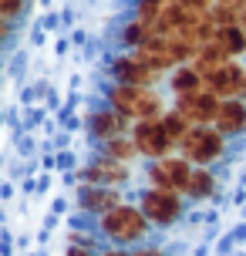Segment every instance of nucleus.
Returning a JSON list of instances; mask_svg holds the SVG:
<instances>
[{"instance_id": "obj_27", "label": "nucleus", "mask_w": 246, "mask_h": 256, "mask_svg": "<svg viewBox=\"0 0 246 256\" xmlns=\"http://www.w3.org/2000/svg\"><path fill=\"white\" fill-rule=\"evenodd\" d=\"M212 4H216V0H212Z\"/></svg>"}, {"instance_id": "obj_4", "label": "nucleus", "mask_w": 246, "mask_h": 256, "mask_svg": "<svg viewBox=\"0 0 246 256\" xmlns=\"http://www.w3.org/2000/svg\"><path fill=\"white\" fill-rule=\"evenodd\" d=\"M132 138H135V145H138V152L145 155V158H168L172 155V148H179L176 142H172V135L166 132V125H162V118H145V122H135V128H132Z\"/></svg>"}, {"instance_id": "obj_3", "label": "nucleus", "mask_w": 246, "mask_h": 256, "mask_svg": "<svg viewBox=\"0 0 246 256\" xmlns=\"http://www.w3.org/2000/svg\"><path fill=\"white\" fill-rule=\"evenodd\" d=\"M102 230L118 240V243H132V240H142L145 230H148V216H145L142 209H135V206H115L112 212H104L102 216Z\"/></svg>"}, {"instance_id": "obj_16", "label": "nucleus", "mask_w": 246, "mask_h": 256, "mask_svg": "<svg viewBox=\"0 0 246 256\" xmlns=\"http://www.w3.org/2000/svg\"><path fill=\"white\" fill-rule=\"evenodd\" d=\"M104 155L115 158V162H128V158H135V155H142V152H138V145H135L132 135H118V138L104 142Z\"/></svg>"}, {"instance_id": "obj_24", "label": "nucleus", "mask_w": 246, "mask_h": 256, "mask_svg": "<svg viewBox=\"0 0 246 256\" xmlns=\"http://www.w3.org/2000/svg\"><path fill=\"white\" fill-rule=\"evenodd\" d=\"M104 256H132V253H122V250H112V253H104Z\"/></svg>"}, {"instance_id": "obj_10", "label": "nucleus", "mask_w": 246, "mask_h": 256, "mask_svg": "<svg viewBox=\"0 0 246 256\" xmlns=\"http://www.w3.org/2000/svg\"><path fill=\"white\" fill-rule=\"evenodd\" d=\"M128 115H122L115 108H102V112H94L88 118V132L94 135L98 142H108V138H118V135H125L128 132Z\"/></svg>"}, {"instance_id": "obj_6", "label": "nucleus", "mask_w": 246, "mask_h": 256, "mask_svg": "<svg viewBox=\"0 0 246 256\" xmlns=\"http://www.w3.org/2000/svg\"><path fill=\"white\" fill-rule=\"evenodd\" d=\"M222 108V98L212 91H196V94H176V112L189 118L192 125H216Z\"/></svg>"}, {"instance_id": "obj_1", "label": "nucleus", "mask_w": 246, "mask_h": 256, "mask_svg": "<svg viewBox=\"0 0 246 256\" xmlns=\"http://www.w3.org/2000/svg\"><path fill=\"white\" fill-rule=\"evenodd\" d=\"M108 102L115 112L128 115L132 122H145V118H162V98L152 88H138V84H115L108 91Z\"/></svg>"}, {"instance_id": "obj_22", "label": "nucleus", "mask_w": 246, "mask_h": 256, "mask_svg": "<svg viewBox=\"0 0 246 256\" xmlns=\"http://www.w3.org/2000/svg\"><path fill=\"white\" fill-rule=\"evenodd\" d=\"M68 256H91L88 250H78V246H71V250H68Z\"/></svg>"}, {"instance_id": "obj_17", "label": "nucleus", "mask_w": 246, "mask_h": 256, "mask_svg": "<svg viewBox=\"0 0 246 256\" xmlns=\"http://www.w3.org/2000/svg\"><path fill=\"white\" fill-rule=\"evenodd\" d=\"M212 189H216V182H212V176H209V168L206 166H196L192 168V179H189V186H186L182 196H189V199H206Z\"/></svg>"}, {"instance_id": "obj_21", "label": "nucleus", "mask_w": 246, "mask_h": 256, "mask_svg": "<svg viewBox=\"0 0 246 256\" xmlns=\"http://www.w3.org/2000/svg\"><path fill=\"white\" fill-rule=\"evenodd\" d=\"M182 7H189V10H209L212 7V0H179Z\"/></svg>"}, {"instance_id": "obj_20", "label": "nucleus", "mask_w": 246, "mask_h": 256, "mask_svg": "<svg viewBox=\"0 0 246 256\" xmlns=\"http://www.w3.org/2000/svg\"><path fill=\"white\" fill-rule=\"evenodd\" d=\"M20 10H24V0H0V17L4 20H14Z\"/></svg>"}, {"instance_id": "obj_25", "label": "nucleus", "mask_w": 246, "mask_h": 256, "mask_svg": "<svg viewBox=\"0 0 246 256\" xmlns=\"http://www.w3.org/2000/svg\"><path fill=\"white\" fill-rule=\"evenodd\" d=\"M240 27H243V30H246V10H243V20H240Z\"/></svg>"}, {"instance_id": "obj_9", "label": "nucleus", "mask_w": 246, "mask_h": 256, "mask_svg": "<svg viewBox=\"0 0 246 256\" xmlns=\"http://www.w3.org/2000/svg\"><path fill=\"white\" fill-rule=\"evenodd\" d=\"M112 74H115V84H138V88H152V81H156V71L148 68V64L138 58V54H122L115 58L112 64Z\"/></svg>"}, {"instance_id": "obj_15", "label": "nucleus", "mask_w": 246, "mask_h": 256, "mask_svg": "<svg viewBox=\"0 0 246 256\" xmlns=\"http://www.w3.org/2000/svg\"><path fill=\"white\" fill-rule=\"evenodd\" d=\"M216 40H220L222 48H226V54H230L233 61L246 54V30H243V27H220Z\"/></svg>"}, {"instance_id": "obj_14", "label": "nucleus", "mask_w": 246, "mask_h": 256, "mask_svg": "<svg viewBox=\"0 0 246 256\" xmlns=\"http://www.w3.org/2000/svg\"><path fill=\"white\" fill-rule=\"evenodd\" d=\"M172 91L176 94H196V91H206V78L196 71L192 64H182L172 71Z\"/></svg>"}, {"instance_id": "obj_26", "label": "nucleus", "mask_w": 246, "mask_h": 256, "mask_svg": "<svg viewBox=\"0 0 246 256\" xmlns=\"http://www.w3.org/2000/svg\"><path fill=\"white\" fill-rule=\"evenodd\" d=\"M240 98H243V102H246V88H243V94H240Z\"/></svg>"}, {"instance_id": "obj_13", "label": "nucleus", "mask_w": 246, "mask_h": 256, "mask_svg": "<svg viewBox=\"0 0 246 256\" xmlns=\"http://www.w3.org/2000/svg\"><path fill=\"white\" fill-rule=\"evenodd\" d=\"M216 128L222 135H240L246 128V102L243 98H226L220 108V118H216Z\"/></svg>"}, {"instance_id": "obj_12", "label": "nucleus", "mask_w": 246, "mask_h": 256, "mask_svg": "<svg viewBox=\"0 0 246 256\" xmlns=\"http://www.w3.org/2000/svg\"><path fill=\"white\" fill-rule=\"evenodd\" d=\"M78 202H81V209L104 216V212H112L115 206H122V196H118V189H112V186H84L81 196H78Z\"/></svg>"}, {"instance_id": "obj_5", "label": "nucleus", "mask_w": 246, "mask_h": 256, "mask_svg": "<svg viewBox=\"0 0 246 256\" xmlns=\"http://www.w3.org/2000/svg\"><path fill=\"white\" fill-rule=\"evenodd\" d=\"M192 162L189 158H156L148 166V182L152 189H166V192H186L189 179H192Z\"/></svg>"}, {"instance_id": "obj_8", "label": "nucleus", "mask_w": 246, "mask_h": 256, "mask_svg": "<svg viewBox=\"0 0 246 256\" xmlns=\"http://www.w3.org/2000/svg\"><path fill=\"white\" fill-rule=\"evenodd\" d=\"M243 88H246V68L240 61H226L220 71H212V74L206 78V91L220 94L222 102H226V98H240Z\"/></svg>"}, {"instance_id": "obj_18", "label": "nucleus", "mask_w": 246, "mask_h": 256, "mask_svg": "<svg viewBox=\"0 0 246 256\" xmlns=\"http://www.w3.org/2000/svg\"><path fill=\"white\" fill-rule=\"evenodd\" d=\"M162 125H166V132L172 135V142L179 145V142L186 138V135H189L192 122H189V118L182 115V112H176V108H172V112H166V115H162Z\"/></svg>"}, {"instance_id": "obj_19", "label": "nucleus", "mask_w": 246, "mask_h": 256, "mask_svg": "<svg viewBox=\"0 0 246 256\" xmlns=\"http://www.w3.org/2000/svg\"><path fill=\"white\" fill-rule=\"evenodd\" d=\"M122 40H125V48H132V51H138L142 44H148L152 40V27L142 24V20H132L125 30H122Z\"/></svg>"}, {"instance_id": "obj_23", "label": "nucleus", "mask_w": 246, "mask_h": 256, "mask_svg": "<svg viewBox=\"0 0 246 256\" xmlns=\"http://www.w3.org/2000/svg\"><path fill=\"white\" fill-rule=\"evenodd\" d=\"M135 256H162V253H158V250H138Z\"/></svg>"}, {"instance_id": "obj_2", "label": "nucleus", "mask_w": 246, "mask_h": 256, "mask_svg": "<svg viewBox=\"0 0 246 256\" xmlns=\"http://www.w3.org/2000/svg\"><path fill=\"white\" fill-rule=\"evenodd\" d=\"M226 148V135H222L216 125H192L189 135L179 142V152L182 158H189L192 166H209L216 162Z\"/></svg>"}, {"instance_id": "obj_7", "label": "nucleus", "mask_w": 246, "mask_h": 256, "mask_svg": "<svg viewBox=\"0 0 246 256\" xmlns=\"http://www.w3.org/2000/svg\"><path fill=\"white\" fill-rule=\"evenodd\" d=\"M142 209L148 222H156V226H172L182 212V202H179V192H166V189H148L142 196Z\"/></svg>"}, {"instance_id": "obj_11", "label": "nucleus", "mask_w": 246, "mask_h": 256, "mask_svg": "<svg viewBox=\"0 0 246 256\" xmlns=\"http://www.w3.org/2000/svg\"><path fill=\"white\" fill-rule=\"evenodd\" d=\"M81 179L88 182V186H112L115 189L118 182L128 179V168H125V162H115V158H98V162H91L84 172H81Z\"/></svg>"}]
</instances>
